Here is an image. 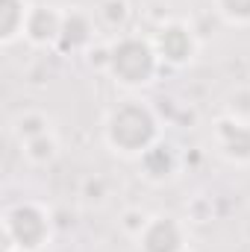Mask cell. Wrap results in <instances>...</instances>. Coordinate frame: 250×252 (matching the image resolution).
<instances>
[{"mask_svg": "<svg viewBox=\"0 0 250 252\" xmlns=\"http://www.w3.org/2000/svg\"><path fill=\"white\" fill-rule=\"evenodd\" d=\"M100 135L103 147L112 156L124 161H138L150 147L162 141V121L150 103L138 97H124L103 115Z\"/></svg>", "mask_w": 250, "mask_h": 252, "instance_id": "obj_1", "label": "cell"}, {"mask_svg": "<svg viewBox=\"0 0 250 252\" xmlns=\"http://www.w3.org/2000/svg\"><path fill=\"white\" fill-rule=\"evenodd\" d=\"M159 56L153 50L150 35L138 32H121L109 41V56H106V76L121 85L124 91H138L156 82L159 76Z\"/></svg>", "mask_w": 250, "mask_h": 252, "instance_id": "obj_2", "label": "cell"}, {"mask_svg": "<svg viewBox=\"0 0 250 252\" xmlns=\"http://www.w3.org/2000/svg\"><path fill=\"white\" fill-rule=\"evenodd\" d=\"M6 252H44L53 241V214L39 199H18L3 208Z\"/></svg>", "mask_w": 250, "mask_h": 252, "instance_id": "obj_3", "label": "cell"}, {"mask_svg": "<svg viewBox=\"0 0 250 252\" xmlns=\"http://www.w3.org/2000/svg\"><path fill=\"white\" fill-rule=\"evenodd\" d=\"M153 50L159 56V62L168 67H186L197 59L200 53V41L197 32L191 30V24L183 18H168L162 21L153 32H150Z\"/></svg>", "mask_w": 250, "mask_h": 252, "instance_id": "obj_4", "label": "cell"}, {"mask_svg": "<svg viewBox=\"0 0 250 252\" xmlns=\"http://www.w3.org/2000/svg\"><path fill=\"white\" fill-rule=\"evenodd\" d=\"M132 241L138 252H188V229L174 214H150Z\"/></svg>", "mask_w": 250, "mask_h": 252, "instance_id": "obj_5", "label": "cell"}, {"mask_svg": "<svg viewBox=\"0 0 250 252\" xmlns=\"http://www.w3.org/2000/svg\"><path fill=\"white\" fill-rule=\"evenodd\" d=\"M212 147L230 164H250V121L242 115H221L212 124Z\"/></svg>", "mask_w": 250, "mask_h": 252, "instance_id": "obj_6", "label": "cell"}, {"mask_svg": "<svg viewBox=\"0 0 250 252\" xmlns=\"http://www.w3.org/2000/svg\"><path fill=\"white\" fill-rule=\"evenodd\" d=\"M65 9L50 6V3H36L24 30V41L36 50H56L62 38Z\"/></svg>", "mask_w": 250, "mask_h": 252, "instance_id": "obj_7", "label": "cell"}, {"mask_svg": "<svg viewBox=\"0 0 250 252\" xmlns=\"http://www.w3.org/2000/svg\"><path fill=\"white\" fill-rule=\"evenodd\" d=\"M91 44H97V18H94V12L65 9L62 38H59L56 50H62V53H88Z\"/></svg>", "mask_w": 250, "mask_h": 252, "instance_id": "obj_8", "label": "cell"}, {"mask_svg": "<svg viewBox=\"0 0 250 252\" xmlns=\"http://www.w3.org/2000/svg\"><path fill=\"white\" fill-rule=\"evenodd\" d=\"M138 164H141V176H144L147 182L162 185V182H168V179L177 176V170H180V153H177L171 144L159 141L156 147H150V150L138 158Z\"/></svg>", "mask_w": 250, "mask_h": 252, "instance_id": "obj_9", "label": "cell"}, {"mask_svg": "<svg viewBox=\"0 0 250 252\" xmlns=\"http://www.w3.org/2000/svg\"><path fill=\"white\" fill-rule=\"evenodd\" d=\"M36 3L30 0H0V47L24 41V30Z\"/></svg>", "mask_w": 250, "mask_h": 252, "instance_id": "obj_10", "label": "cell"}, {"mask_svg": "<svg viewBox=\"0 0 250 252\" xmlns=\"http://www.w3.org/2000/svg\"><path fill=\"white\" fill-rule=\"evenodd\" d=\"M18 147H21V156L27 158V164H33V167H47V164H53V161L59 158V150H62L56 129H50V132H44V135H39V138H30V141H24V144H18Z\"/></svg>", "mask_w": 250, "mask_h": 252, "instance_id": "obj_11", "label": "cell"}, {"mask_svg": "<svg viewBox=\"0 0 250 252\" xmlns=\"http://www.w3.org/2000/svg\"><path fill=\"white\" fill-rule=\"evenodd\" d=\"M50 129H53L50 115H44V112H39V109H24V112H18V115L12 118V124H9V132H12V138H15L18 144H24V141H30V138H39V135H44V132H50Z\"/></svg>", "mask_w": 250, "mask_h": 252, "instance_id": "obj_12", "label": "cell"}, {"mask_svg": "<svg viewBox=\"0 0 250 252\" xmlns=\"http://www.w3.org/2000/svg\"><path fill=\"white\" fill-rule=\"evenodd\" d=\"M94 18H97V27L121 35L132 18V9H129V0H100L97 9H94Z\"/></svg>", "mask_w": 250, "mask_h": 252, "instance_id": "obj_13", "label": "cell"}, {"mask_svg": "<svg viewBox=\"0 0 250 252\" xmlns=\"http://www.w3.org/2000/svg\"><path fill=\"white\" fill-rule=\"evenodd\" d=\"M215 15L236 30H250V0H212Z\"/></svg>", "mask_w": 250, "mask_h": 252, "instance_id": "obj_14", "label": "cell"}]
</instances>
